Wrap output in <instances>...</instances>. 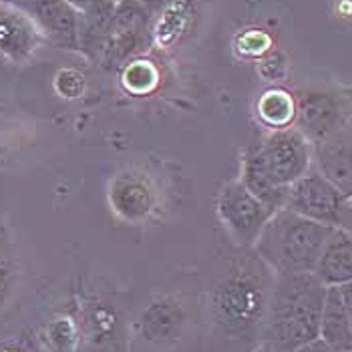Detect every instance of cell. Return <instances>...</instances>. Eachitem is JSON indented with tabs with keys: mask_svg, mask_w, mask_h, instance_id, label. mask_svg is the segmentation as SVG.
<instances>
[{
	"mask_svg": "<svg viewBox=\"0 0 352 352\" xmlns=\"http://www.w3.org/2000/svg\"><path fill=\"white\" fill-rule=\"evenodd\" d=\"M312 163V143L296 127L276 129L245 149L240 182L276 214Z\"/></svg>",
	"mask_w": 352,
	"mask_h": 352,
	"instance_id": "3957f363",
	"label": "cell"
},
{
	"mask_svg": "<svg viewBox=\"0 0 352 352\" xmlns=\"http://www.w3.org/2000/svg\"><path fill=\"white\" fill-rule=\"evenodd\" d=\"M258 117L270 129H286L296 121V99L284 89H270L258 101Z\"/></svg>",
	"mask_w": 352,
	"mask_h": 352,
	"instance_id": "2e32d148",
	"label": "cell"
},
{
	"mask_svg": "<svg viewBox=\"0 0 352 352\" xmlns=\"http://www.w3.org/2000/svg\"><path fill=\"white\" fill-rule=\"evenodd\" d=\"M318 338H322L326 344L340 352H349L352 349V326L338 286H328L326 290Z\"/></svg>",
	"mask_w": 352,
	"mask_h": 352,
	"instance_id": "9a60e30c",
	"label": "cell"
},
{
	"mask_svg": "<svg viewBox=\"0 0 352 352\" xmlns=\"http://www.w3.org/2000/svg\"><path fill=\"white\" fill-rule=\"evenodd\" d=\"M312 165L352 199V135L349 127L340 133L312 145Z\"/></svg>",
	"mask_w": 352,
	"mask_h": 352,
	"instance_id": "4fadbf2b",
	"label": "cell"
},
{
	"mask_svg": "<svg viewBox=\"0 0 352 352\" xmlns=\"http://www.w3.org/2000/svg\"><path fill=\"white\" fill-rule=\"evenodd\" d=\"M19 284V264L14 256V245L6 230L0 226V312L8 306Z\"/></svg>",
	"mask_w": 352,
	"mask_h": 352,
	"instance_id": "e0dca14e",
	"label": "cell"
},
{
	"mask_svg": "<svg viewBox=\"0 0 352 352\" xmlns=\"http://www.w3.org/2000/svg\"><path fill=\"white\" fill-rule=\"evenodd\" d=\"M45 43L27 12L10 0H0V54L12 63H27Z\"/></svg>",
	"mask_w": 352,
	"mask_h": 352,
	"instance_id": "8fae6325",
	"label": "cell"
},
{
	"mask_svg": "<svg viewBox=\"0 0 352 352\" xmlns=\"http://www.w3.org/2000/svg\"><path fill=\"white\" fill-rule=\"evenodd\" d=\"M338 228H342V230H346L349 234H352V199L346 201V206H344V210H342V216H340Z\"/></svg>",
	"mask_w": 352,
	"mask_h": 352,
	"instance_id": "44dd1931",
	"label": "cell"
},
{
	"mask_svg": "<svg viewBox=\"0 0 352 352\" xmlns=\"http://www.w3.org/2000/svg\"><path fill=\"white\" fill-rule=\"evenodd\" d=\"M147 14L141 8L139 0H121L117 2L113 16L109 21L97 60L105 67H115L127 56L137 53L143 45Z\"/></svg>",
	"mask_w": 352,
	"mask_h": 352,
	"instance_id": "9c48e42d",
	"label": "cell"
},
{
	"mask_svg": "<svg viewBox=\"0 0 352 352\" xmlns=\"http://www.w3.org/2000/svg\"><path fill=\"white\" fill-rule=\"evenodd\" d=\"M296 99V129L312 145L340 133L349 127V99L324 87H308L294 95Z\"/></svg>",
	"mask_w": 352,
	"mask_h": 352,
	"instance_id": "8992f818",
	"label": "cell"
},
{
	"mask_svg": "<svg viewBox=\"0 0 352 352\" xmlns=\"http://www.w3.org/2000/svg\"><path fill=\"white\" fill-rule=\"evenodd\" d=\"M274 272L254 250H242L216 280L208 296L212 338L228 352L260 346Z\"/></svg>",
	"mask_w": 352,
	"mask_h": 352,
	"instance_id": "6da1fadb",
	"label": "cell"
},
{
	"mask_svg": "<svg viewBox=\"0 0 352 352\" xmlns=\"http://www.w3.org/2000/svg\"><path fill=\"white\" fill-rule=\"evenodd\" d=\"M109 204L125 221H141L155 208V191L149 179L137 171H121L109 186Z\"/></svg>",
	"mask_w": 352,
	"mask_h": 352,
	"instance_id": "7c38bea8",
	"label": "cell"
},
{
	"mask_svg": "<svg viewBox=\"0 0 352 352\" xmlns=\"http://www.w3.org/2000/svg\"><path fill=\"white\" fill-rule=\"evenodd\" d=\"M338 290H340V298H342L344 310L349 314V320H351L352 326V282L351 284H344V286H338Z\"/></svg>",
	"mask_w": 352,
	"mask_h": 352,
	"instance_id": "ffe728a7",
	"label": "cell"
},
{
	"mask_svg": "<svg viewBox=\"0 0 352 352\" xmlns=\"http://www.w3.org/2000/svg\"><path fill=\"white\" fill-rule=\"evenodd\" d=\"M193 306L182 294H163L153 298L133 322V338L147 351H167L175 346L190 330Z\"/></svg>",
	"mask_w": 352,
	"mask_h": 352,
	"instance_id": "5b68a950",
	"label": "cell"
},
{
	"mask_svg": "<svg viewBox=\"0 0 352 352\" xmlns=\"http://www.w3.org/2000/svg\"><path fill=\"white\" fill-rule=\"evenodd\" d=\"M326 290L314 272L274 274L260 344L274 352H294L318 338Z\"/></svg>",
	"mask_w": 352,
	"mask_h": 352,
	"instance_id": "7a4b0ae2",
	"label": "cell"
},
{
	"mask_svg": "<svg viewBox=\"0 0 352 352\" xmlns=\"http://www.w3.org/2000/svg\"><path fill=\"white\" fill-rule=\"evenodd\" d=\"M332 230L282 208L270 217L252 250L274 274L314 272Z\"/></svg>",
	"mask_w": 352,
	"mask_h": 352,
	"instance_id": "277c9868",
	"label": "cell"
},
{
	"mask_svg": "<svg viewBox=\"0 0 352 352\" xmlns=\"http://www.w3.org/2000/svg\"><path fill=\"white\" fill-rule=\"evenodd\" d=\"M248 352H274V351H270V349H266V346H262V344H260V346H256V349H252V351H248Z\"/></svg>",
	"mask_w": 352,
	"mask_h": 352,
	"instance_id": "7402d4cb",
	"label": "cell"
},
{
	"mask_svg": "<svg viewBox=\"0 0 352 352\" xmlns=\"http://www.w3.org/2000/svg\"><path fill=\"white\" fill-rule=\"evenodd\" d=\"M67 4H71L81 16L85 14H93V12H103L109 8H115V0H65Z\"/></svg>",
	"mask_w": 352,
	"mask_h": 352,
	"instance_id": "ac0fdd59",
	"label": "cell"
},
{
	"mask_svg": "<svg viewBox=\"0 0 352 352\" xmlns=\"http://www.w3.org/2000/svg\"><path fill=\"white\" fill-rule=\"evenodd\" d=\"M349 352H352V349H351V351H349Z\"/></svg>",
	"mask_w": 352,
	"mask_h": 352,
	"instance_id": "cb8c5ba5",
	"label": "cell"
},
{
	"mask_svg": "<svg viewBox=\"0 0 352 352\" xmlns=\"http://www.w3.org/2000/svg\"><path fill=\"white\" fill-rule=\"evenodd\" d=\"M115 2H121V0H115Z\"/></svg>",
	"mask_w": 352,
	"mask_h": 352,
	"instance_id": "603a6c76",
	"label": "cell"
},
{
	"mask_svg": "<svg viewBox=\"0 0 352 352\" xmlns=\"http://www.w3.org/2000/svg\"><path fill=\"white\" fill-rule=\"evenodd\" d=\"M314 274L324 286H344L352 282V234L334 228L328 236Z\"/></svg>",
	"mask_w": 352,
	"mask_h": 352,
	"instance_id": "5bb4252c",
	"label": "cell"
},
{
	"mask_svg": "<svg viewBox=\"0 0 352 352\" xmlns=\"http://www.w3.org/2000/svg\"><path fill=\"white\" fill-rule=\"evenodd\" d=\"M346 201L344 193L312 165L296 184L290 186L286 208L306 219L338 228Z\"/></svg>",
	"mask_w": 352,
	"mask_h": 352,
	"instance_id": "ba28073f",
	"label": "cell"
},
{
	"mask_svg": "<svg viewBox=\"0 0 352 352\" xmlns=\"http://www.w3.org/2000/svg\"><path fill=\"white\" fill-rule=\"evenodd\" d=\"M294 352H340V351H336V349H332L330 344H326L322 338H314L312 342H308V344L300 346L298 351H294Z\"/></svg>",
	"mask_w": 352,
	"mask_h": 352,
	"instance_id": "d6986e66",
	"label": "cell"
},
{
	"mask_svg": "<svg viewBox=\"0 0 352 352\" xmlns=\"http://www.w3.org/2000/svg\"><path fill=\"white\" fill-rule=\"evenodd\" d=\"M216 210L230 238L242 250L254 248L262 230L274 216L270 208L260 201L240 179L230 182L221 188L217 195Z\"/></svg>",
	"mask_w": 352,
	"mask_h": 352,
	"instance_id": "52a82bcc",
	"label": "cell"
},
{
	"mask_svg": "<svg viewBox=\"0 0 352 352\" xmlns=\"http://www.w3.org/2000/svg\"><path fill=\"white\" fill-rule=\"evenodd\" d=\"M16 2L41 30L45 43L60 51H81L79 12L65 0H10Z\"/></svg>",
	"mask_w": 352,
	"mask_h": 352,
	"instance_id": "30bf717a",
	"label": "cell"
}]
</instances>
